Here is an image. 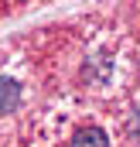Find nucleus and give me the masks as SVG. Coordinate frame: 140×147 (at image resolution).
I'll return each mask as SVG.
<instances>
[{
	"label": "nucleus",
	"mask_w": 140,
	"mask_h": 147,
	"mask_svg": "<svg viewBox=\"0 0 140 147\" xmlns=\"http://www.w3.org/2000/svg\"><path fill=\"white\" fill-rule=\"evenodd\" d=\"M21 99H24V86L10 75H0V116L14 113L21 106Z\"/></svg>",
	"instance_id": "obj_1"
},
{
	"label": "nucleus",
	"mask_w": 140,
	"mask_h": 147,
	"mask_svg": "<svg viewBox=\"0 0 140 147\" xmlns=\"http://www.w3.org/2000/svg\"><path fill=\"white\" fill-rule=\"evenodd\" d=\"M69 147H109V134L103 127H82L72 134Z\"/></svg>",
	"instance_id": "obj_2"
}]
</instances>
